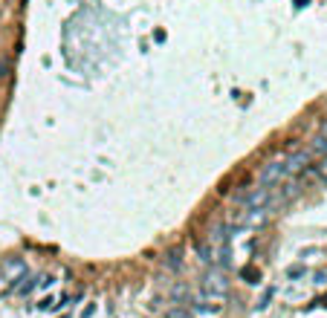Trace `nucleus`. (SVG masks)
Listing matches in <instances>:
<instances>
[{"instance_id":"nucleus-1","label":"nucleus","mask_w":327,"mask_h":318,"mask_svg":"<svg viewBox=\"0 0 327 318\" xmlns=\"http://www.w3.org/2000/svg\"><path fill=\"white\" fill-rule=\"evenodd\" d=\"M203 289H206V295H211V298H223V295L229 292V281H226L223 272H209V275L203 278Z\"/></svg>"},{"instance_id":"nucleus-2","label":"nucleus","mask_w":327,"mask_h":318,"mask_svg":"<svg viewBox=\"0 0 327 318\" xmlns=\"http://www.w3.org/2000/svg\"><path fill=\"white\" fill-rule=\"evenodd\" d=\"M310 159H313V151H295L290 159H284V171H287V174L307 171V168H310Z\"/></svg>"},{"instance_id":"nucleus-3","label":"nucleus","mask_w":327,"mask_h":318,"mask_svg":"<svg viewBox=\"0 0 327 318\" xmlns=\"http://www.w3.org/2000/svg\"><path fill=\"white\" fill-rule=\"evenodd\" d=\"M284 177H287V171H284V162H272V165H267L264 171H261V185L272 188V185H278Z\"/></svg>"},{"instance_id":"nucleus-4","label":"nucleus","mask_w":327,"mask_h":318,"mask_svg":"<svg viewBox=\"0 0 327 318\" xmlns=\"http://www.w3.org/2000/svg\"><path fill=\"white\" fill-rule=\"evenodd\" d=\"M269 200V188L267 185H261V188H255V191H249L243 197V205H246V211H258L264 202Z\"/></svg>"},{"instance_id":"nucleus-5","label":"nucleus","mask_w":327,"mask_h":318,"mask_svg":"<svg viewBox=\"0 0 327 318\" xmlns=\"http://www.w3.org/2000/svg\"><path fill=\"white\" fill-rule=\"evenodd\" d=\"M240 278H246V283H258V278H261V275H258L252 266H246V269H240Z\"/></svg>"},{"instance_id":"nucleus-6","label":"nucleus","mask_w":327,"mask_h":318,"mask_svg":"<svg viewBox=\"0 0 327 318\" xmlns=\"http://www.w3.org/2000/svg\"><path fill=\"white\" fill-rule=\"evenodd\" d=\"M168 266L171 269H180V249H171L168 252Z\"/></svg>"},{"instance_id":"nucleus-7","label":"nucleus","mask_w":327,"mask_h":318,"mask_svg":"<svg viewBox=\"0 0 327 318\" xmlns=\"http://www.w3.org/2000/svg\"><path fill=\"white\" fill-rule=\"evenodd\" d=\"M269 298H272V289H267V292H264V298H261L258 309H267V306H269Z\"/></svg>"},{"instance_id":"nucleus-8","label":"nucleus","mask_w":327,"mask_h":318,"mask_svg":"<svg viewBox=\"0 0 327 318\" xmlns=\"http://www.w3.org/2000/svg\"><path fill=\"white\" fill-rule=\"evenodd\" d=\"M93 309H96V306L90 304V306H87V309H84V312H81V318H90V315H93Z\"/></svg>"},{"instance_id":"nucleus-9","label":"nucleus","mask_w":327,"mask_h":318,"mask_svg":"<svg viewBox=\"0 0 327 318\" xmlns=\"http://www.w3.org/2000/svg\"><path fill=\"white\" fill-rule=\"evenodd\" d=\"M6 70H9V67H6V64H0V78H3V75H6Z\"/></svg>"}]
</instances>
